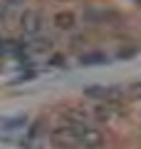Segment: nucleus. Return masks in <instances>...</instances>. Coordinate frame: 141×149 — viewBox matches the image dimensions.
<instances>
[{"label": "nucleus", "mask_w": 141, "mask_h": 149, "mask_svg": "<svg viewBox=\"0 0 141 149\" xmlns=\"http://www.w3.org/2000/svg\"><path fill=\"white\" fill-rule=\"evenodd\" d=\"M50 137H52V142L59 144V147H74V144H79V129L72 127L69 122H64V124H57Z\"/></svg>", "instance_id": "obj_1"}, {"label": "nucleus", "mask_w": 141, "mask_h": 149, "mask_svg": "<svg viewBox=\"0 0 141 149\" xmlns=\"http://www.w3.org/2000/svg\"><path fill=\"white\" fill-rule=\"evenodd\" d=\"M79 144L84 149H99L104 144V134L94 127H84V129H79Z\"/></svg>", "instance_id": "obj_2"}, {"label": "nucleus", "mask_w": 141, "mask_h": 149, "mask_svg": "<svg viewBox=\"0 0 141 149\" xmlns=\"http://www.w3.org/2000/svg\"><path fill=\"white\" fill-rule=\"evenodd\" d=\"M20 25H22V30H25V35H27V37L40 35V30H42V17H40V13L27 10L25 15L20 17Z\"/></svg>", "instance_id": "obj_3"}, {"label": "nucleus", "mask_w": 141, "mask_h": 149, "mask_svg": "<svg viewBox=\"0 0 141 149\" xmlns=\"http://www.w3.org/2000/svg\"><path fill=\"white\" fill-rule=\"evenodd\" d=\"M111 114H114V102H99V104H92V117L97 122H109Z\"/></svg>", "instance_id": "obj_4"}, {"label": "nucleus", "mask_w": 141, "mask_h": 149, "mask_svg": "<svg viewBox=\"0 0 141 149\" xmlns=\"http://www.w3.org/2000/svg\"><path fill=\"white\" fill-rule=\"evenodd\" d=\"M67 122L72 124V127H77V129H84V127H92V119L84 114V112H79V109H67Z\"/></svg>", "instance_id": "obj_5"}, {"label": "nucleus", "mask_w": 141, "mask_h": 149, "mask_svg": "<svg viewBox=\"0 0 141 149\" xmlns=\"http://www.w3.org/2000/svg\"><path fill=\"white\" fill-rule=\"evenodd\" d=\"M52 25L57 27V30H74L77 20H74L72 13H57V15L52 17Z\"/></svg>", "instance_id": "obj_6"}, {"label": "nucleus", "mask_w": 141, "mask_h": 149, "mask_svg": "<svg viewBox=\"0 0 141 149\" xmlns=\"http://www.w3.org/2000/svg\"><path fill=\"white\" fill-rule=\"evenodd\" d=\"M102 62H106V57L99 52H92V55H84L82 57V65H102Z\"/></svg>", "instance_id": "obj_7"}, {"label": "nucleus", "mask_w": 141, "mask_h": 149, "mask_svg": "<svg viewBox=\"0 0 141 149\" xmlns=\"http://www.w3.org/2000/svg\"><path fill=\"white\" fill-rule=\"evenodd\" d=\"M52 47V42L50 40H35L32 45H27V50H32V52H40V50H50Z\"/></svg>", "instance_id": "obj_8"}, {"label": "nucleus", "mask_w": 141, "mask_h": 149, "mask_svg": "<svg viewBox=\"0 0 141 149\" xmlns=\"http://www.w3.org/2000/svg\"><path fill=\"white\" fill-rule=\"evenodd\" d=\"M25 122H27L25 117H12V119H5V122H3V127H5V129H17V127H22Z\"/></svg>", "instance_id": "obj_9"}, {"label": "nucleus", "mask_w": 141, "mask_h": 149, "mask_svg": "<svg viewBox=\"0 0 141 149\" xmlns=\"http://www.w3.org/2000/svg\"><path fill=\"white\" fill-rule=\"evenodd\" d=\"M84 95H87V97H99V100H104L106 87H87V90H84Z\"/></svg>", "instance_id": "obj_10"}, {"label": "nucleus", "mask_w": 141, "mask_h": 149, "mask_svg": "<svg viewBox=\"0 0 141 149\" xmlns=\"http://www.w3.org/2000/svg\"><path fill=\"white\" fill-rule=\"evenodd\" d=\"M3 3H5V8H8V10H20V8L25 5L27 0H3Z\"/></svg>", "instance_id": "obj_11"}, {"label": "nucleus", "mask_w": 141, "mask_h": 149, "mask_svg": "<svg viewBox=\"0 0 141 149\" xmlns=\"http://www.w3.org/2000/svg\"><path fill=\"white\" fill-rule=\"evenodd\" d=\"M129 95L131 97H141V82H134V85L129 87Z\"/></svg>", "instance_id": "obj_12"}, {"label": "nucleus", "mask_w": 141, "mask_h": 149, "mask_svg": "<svg viewBox=\"0 0 141 149\" xmlns=\"http://www.w3.org/2000/svg\"><path fill=\"white\" fill-rule=\"evenodd\" d=\"M50 65H52V67H62V65H64V60L57 55V57H52V60H50Z\"/></svg>", "instance_id": "obj_13"}, {"label": "nucleus", "mask_w": 141, "mask_h": 149, "mask_svg": "<svg viewBox=\"0 0 141 149\" xmlns=\"http://www.w3.org/2000/svg\"><path fill=\"white\" fill-rule=\"evenodd\" d=\"M0 20H3V8H0Z\"/></svg>", "instance_id": "obj_14"}, {"label": "nucleus", "mask_w": 141, "mask_h": 149, "mask_svg": "<svg viewBox=\"0 0 141 149\" xmlns=\"http://www.w3.org/2000/svg\"><path fill=\"white\" fill-rule=\"evenodd\" d=\"M136 5H141V0H136Z\"/></svg>", "instance_id": "obj_15"}]
</instances>
